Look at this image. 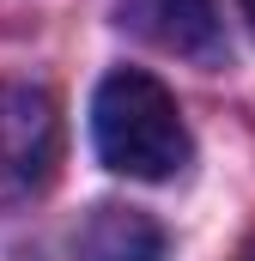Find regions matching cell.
I'll return each mask as SVG.
<instances>
[{"label":"cell","mask_w":255,"mask_h":261,"mask_svg":"<svg viewBox=\"0 0 255 261\" xmlns=\"http://www.w3.org/2000/svg\"><path fill=\"white\" fill-rule=\"evenodd\" d=\"M91 140H97V158L116 176H140V182L176 176L194 152L176 97L140 67H122V73H110L97 85V97H91Z\"/></svg>","instance_id":"6da1fadb"},{"label":"cell","mask_w":255,"mask_h":261,"mask_svg":"<svg viewBox=\"0 0 255 261\" xmlns=\"http://www.w3.org/2000/svg\"><path fill=\"white\" fill-rule=\"evenodd\" d=\"M61 164V110L43 85L0 79V206L43 195Z\"/></svg>","instance_id":"7a4b0ae2"},{"label":"cell","mask_w":255,"mask_h":261,"mask_svg":"<svg viewBox=\"0 0 255 261\" xmlns=\"http://www.w3.org/2000/svg\"><path fill=\"white\" fill-rule=\"evenodd\" d=\"M122 18L158 49L183 55V61L219 67L225 61V18H219V0H128Z\"/></svg>","instance_id":"3957f363"},{"label":"cell","mask_w":255,"mask_h":261,"mask_svg":"<svg viewBox=\"0 0 255 261\" xmlns=\"http://www.w3.org/2000/svg\"><path fill=\"white\" fill-rule=\"evenodd\" d=\"M164 225L140 206H91L73 231V261H164Z\"/></svg>","instance_id":"277c9868"},{"label":"cell","mask_w":255,"mask_h":261,"mask_svg":"<svg viewBox=\"0 0 255 261\" xmlns=\"http://www.w3.org/2000/svg\"><path fill=\"white\" fill-rule=\"evenodd\" d=\"M243 18H249V24H255V0H243Z\"/></svg>","instance_id":"5b68a950"},{"label":"cell","mask_w":255,"mask_h":261,"mask_svg":"<svg viewBox=\"0 0 255 261\" xmlns=\"http://www.w3.org/2000/svg\"><path fill=\"white\" fill-rule=\"evenodd\" d=\"M237 261H255V243H243V255H237Z\"/></svg>","instance_id":"8992f818"}]
</instances>
